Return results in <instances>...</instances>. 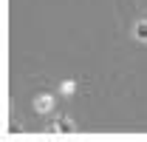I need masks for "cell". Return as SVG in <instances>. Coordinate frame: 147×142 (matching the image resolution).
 <instances>
[{
    "label": "cell",
    "mask_w": 147,
    "mask_h": 142,
    "mask_svg": "<svg viewBox=\"0 0 147 142\" xmlns=\"http://www.w3.org/2000/svg\"><path fill=\"white\" fill-rule=\"evenodd\" d=\"M74 88H76V83H71V80H65V83L59 85V91H62V94H74Z\"/></svg>",
    "instance_id": "277c9868"
},
{
    "label": "cell",
    "mask_w": 147,
    "mask_h": 142,
    "mask_svg": "<svg viewBox=\"0 0 147 142\" xmlns=\"http://www.w3.org/2000/svg\"><path fill=\"white\" fill-rule=\"evenodd\" d=\"M136 40H144L147 43V20H139L136 23Z\"/></svg>",
    "instance_id": "3957f363"
},
{
    "label": "cell",
    "mask_w": 147,
    "mask_h": 142,
    "mask_svg": "<svg viewBox=\"0 0 147 142\" xmlns=\"http://www.w3.org/2000/svg\"><path fill=\"white\" fill-rule=\"evenodd\" d=\"M54 131H59V134H65V131H68V134H71V131H74V125L68 122V117L62 114V117H59V119L54 122Z\"/></svg>",
    "instance_id": "7a4b0ae2"
},
{
    "label": "cell",
    "mask_w": 147,
    "mask_h": 142,
    "mask_svg": "<svg viewBox=\"0 0 147 142\" xmlns=\"http://www.w3.org/2000/svg\"><path fill=\"white\" fill-rule=\"evenodd\" d=\"M51 105H54V100H51V94H37V100H34V108L40 111V114H45V111H51Z\"/></svg>",
    "instance_id": "6da1fadb"
}]
</instances>
